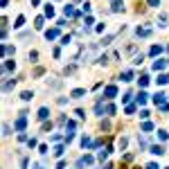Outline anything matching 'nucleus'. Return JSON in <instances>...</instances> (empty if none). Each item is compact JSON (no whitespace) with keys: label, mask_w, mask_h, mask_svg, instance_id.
<instances>
[{"label":"nucleus","mask_w":169,"mask_h":169,"mask_svg":"<svg viewBox=\"0 0 169 169\" xmlns=\"http://www.w3.org/2000/svg\"><path fill=\"white\" fill-rule=\"evenodd\" d=\"M25 115H27V113L23 111V113H20V117L16 119V124H14V129H16V131H20V133L25 131V124H27V117H25Z\"/></svg>","instance_id":"1"},{"label":"nucleus","mask_w":169,"mask_h":169,"mask_svg":"<svg viewBox=\"0 0 169 169\" xmlns=\"http://www.w3.org/2000/svg\"><path fill=\"white\" fill-rule=\"evenodd\" d=\"M63 14H65L68 18H79V14L75 11V7H72V5H68V7H63Z\"/></svg>","instance_id":"2"},{"label":"nucleus","mask_w":169,"mask_h":169,"mask_svg":"<svg viewBox=\"0 0 169 169\" xmlns=\"http://www.w3.org/2000/svg\"><path fill=\"white\" fill-rule=\"evenodd\" d=\"M115 95H117V88H115V86H106V90H104V97H106V99H113Z\"/></svg>","instance_id":"3"},{"label":"nucleus","mask_w":169,"mask_h":169,"mask_svg":"<svg viewBox=\"0 0 169 169\" xmlns=\"http://www.w3.org/2000/svg\"><path fill=\"white\" fill-rule=\"evenodd\" d=\"M149 151H151L153 156H162V153H165V147H160V144H153Z\"/></svg>","instance_id":"4"},{"label":"nucleus","mask_w":169,"mask_h":169,"mask_svg":"<svg viewBox=\"0 0 169 169\" xmlns=\"http://www.w3.org/2000/svg\"><path fill=\"white\" fill-rule=\"evenodd\" d=\"M56 36H59V27L48 29V32H45V38H48V41H52V38H56Z\"/></svg>","instance_id":"5"},{"label":"nucleus","mask_w":169,"mask_h":169,"mask_svg":"<svg viewBox=\"0 0 169 169\" xmlns=\"http://www.w3.org/2000/svg\"><path fill=\"white\" fill-rule=\"evenodd\" d=\"M153 102H156L158 106H162V104H165V92H156V95H153Z\"/></svg>","instance_id":"6"},{"label":"nucleus","mask_w":169,"mask_h":169,"mask_svg":"<svg viewBox=\"0 0 169 169\" xmlns=\"http://www.w3.org/2000/svg\"><path fill=\"white\" fill-rule=\"evenodd\" d=\"M135 34H138L140 38H144V36H149V34H151V29H149V27H138V29H135Z\"/></svg>","instance_id":"7"},{"label":"nucleus","mask_w":169,"mask_h":169,"mask_svg":"<svg viewBox=\"0 0 169 169\" xmlns=\"http://www.w3.org/2000/svg\"><path fill=\"white\" fill-rule=\"evenodd\" d=\"M48 117H50V111H48V108H45V106H43V108H41V111H38V119H41V122H45V119H48Z\"/></svg>","instance_id":"8"},{"label":"nucleus","mask_w":169,"mask_h":169,"mask_svg":"<svg viewBox=\"0 0 169 169\" xmlns=\"http://www.w3.org/2000/svg\"><path fill=\"white\" fill-rule=\"evenodd\" d=\"M14 68H16V63H14V61H5V70H2V75H7V72H11Z\"/></svg>","instance_id":"9"},{"label":"nucleus","mask_w":169,"mask_h":169,"mask_svg":"<svg viewBox=\"0 0 169 169\" xmlns=\"http://www.w3.org/2000/svg\"><path fill=\"white\" fill-rule=\"evenodd\" d=\"M113 11H124V2L122 0H113Z\"/></svg>","instance_id":"10"},{"label":"nucleus","mask_w":169,"mask_h":169,"mask_svg":"<svg viewBox=\"0 0 169 169\" xmlns=\"http://www.w3.org/2000/svg\"><path fill=\"white\" fill-rule=\"evenodd\" d=\"M84 95H86V90H84V88H77V90H72V97H75V99H81Z\"/></svg>","instance_id":"11"},{"label":"nucleus","mask_w":169,"mask_h":169,"mask_svg":"<svg viewBox=\"0 0 169 169\" xmlns=\"http://www.w3.org/2000/svg\"><path fill=\"white\" fill-rule=\"evenodd\" d=\"M147 97H149V95H147V92H144V90H140V92H138V97H135V99H138V104H144V102H147Z\"/></svg>","instance_id":"12"},{"label":"nucleus","mask_w":169,"mask_h":169,"mask_svg":"<svg viewBox=\"0 0 169 169\" xmlns=\"http://www.w3.org/2000/svg\"><path fill=\"white\" fill-rule=\"evenodd\" d=\"M45 16H48V18H52V16H54V7H52L50 2L45 5Z\"/></svg>","instance_id":"13"},{"label":"nucleus","mask_w":169,"mask_h":169,"mask_svg":"<svg viewBox=\"0 0 169 169\" xmlns=\"http://www.w3.org/2000/svg\"><path fill=\"white\" fill-rule=\"evenodd\" d=\"M122 81H133V72H131V70L122 72Z\"/></svg>","instance_id":"14"},{"label":"nucleus","mask_w":169,"mask_h":169,"mask_svg":"<svg viewBox=\"0 0 169 169\" xmlns=\"http://www.w3.org/2000/svg\"><path fill=\"white\" fill-rule=\"evenodd\" d=\"M158 84H160V86L169 84V75H160V77H158Z\"/></svg>","instance_id":"15"},{"label":"nucleus","mask_w":169,"mask_h":169,"mask_svg":"<svg viewBox=\"0 0 169 169\" xmlns=\"http://www.w3.org/2000/svg\"><path fill=\"white\" fill-rule=\"evenodd\" d=\"M162 68H165V61H162V59H158V61L153 63V70H162Z\"/></svg>","instance_id":"16"},{"label":"nucleus","mask_w":169,"mask_h":169,"mask_svg":"<svg viewBox=\"0 0 169 169\" xmlns=\"http://www.w3.org/2000/svg\"><path fill=\"white\" fill-rule=\"evenodd\" d=\"M160 52H162V48H160V45H153V48H151V56H158Z\"/></svg>","instance_id":"17"},{"label":"nucleus","mask_w":169,"mask_h":169,"mask_svg":"<svg viewBox=\"0 0 169 169\" xmlns=\"http://www.w3.org/2000/svg\"><path fill=\"white\" fill-rule=\"evenodd\" d=\"M144 9H147L144 2H135V11H138V14H144Z\"/></svg>","instance_id":"18"},{"label":"nucleus","mask_w":169,"mask_h":169,"mask_svg":"<svg viewBox=\"0 0 169 169\" xmlns=\"http://www.w3.org/2000/svg\"><path fill=\"white\" fill-rule=\"evenodd\" d=\"M14 86H16V79H14V81H5V92H9Z\"/></svg>","instance_id":"19"},{"label":"nucleus","mask_w":169,"mask_h":169,"mask_svg":"<svg viewBox=\"0 0 169 169\" xmlns=\"http://www.w3.org/2000/svg\"><path fill=\"white\" fill-rule=\"evenodd\" d=\"M32 97H34V95H32V92H29V90H25V92H23V95H20V99H23V102H29V99H32Z\"/></svg>","instance_id":"20"},{"label":"nucleus","mask_w":169,"mask_h":169,"mask_svg":"<svg viewBox=\"0 0 169 169\" xmlns=\"http://www.w3.org/2000/svg\"><path fill=\"white\" fill-rule=\"evenodd\" d=\"M23 23H25V16H18V18H16V25H14V27H23Z\"/></svg>","instance_id":"21"},{"label":"nucleus","mask_w":169,"mask_h":169,"mask_svg":"<svg viewBox=\"0 0 169 169\" xmlns=\"http://www.w3.org/2000/svg\"><path fill=\"white\" fill-rule=\"evenodd\" d=\"M142 131H153V124H151V122H144V124H142Z\"/></svg>","instance_id":"22"},{"label":"nucleus","mask_w":169,"mask_h":169,"mask_svg":"<svg viewBox=\"0 0 169 169\" xmlns=\"http://www.w3.org/2000/svg\"><path fill=\"white\" fill-rule=\"evenodd\" d=\"M104 113H106V115H113V113H115V106H113V104H108V106L104 108Z\"/></svg>","instance_id":"23"},{"label":"nucleus","mask_w":169,"mask_h":169,"mask_svg":"<svg viewBox=\"0 0 169 169\" xmlns=\"http://www.w3.org/2000/svg\"><path fill=\"white\" fill-rule=\"evenodd\" d=\"M34 27H36V29H41V27H43V18H41V16H38L36 20H34Z\"/></svg>","instance_id":"24"},{"label":"nucleus","mask_w":169,"mask_h":169,"mask_svg":"<svg viewBox=\"0 0 169 169\" xmlns=\"http://www.w3.org/2000/svg\"><path fill=\"white\" fill-rule=\"evenodd\" d=\"M158 138H160V140H167V138H169V133H167V131H162V129H160V131H158Z\"/></svg>","instance_id":"25"},{"label":"nucleus","mask_w":169,"mask_h":169,"mask_svg":"<svg viewBox=\"0 0 169 169\" xmlns=\"http://www.w3.org/2000/svg\"><path fill=\"white\" fill-rule=\"evenodd\" d=\"M43 72H45V70H43V68H36V70H34V72H32V77H41V75H43Z\"/></svg>","instance_id":"26"},{"label":"nucleus","mask_w":169,"mask_h":169,"mask_svg":"<svg viewBox=\"0 0 169 169\" xmlns=\"http://www.w3.org/2000/svg\"><path fill=\"white\" fill-rule=\"evenodd\" d=\"M61 153H63V147H61V144H56V147H54V156H61Z\"/></svg>","instance_id":"27"},{"label":"nucleus","mask_w":169,"mask_h":169,"mask_svg":"<svg viewBox=\"0 0 169 169\" xmlns=\"http://www.w3.org/2000/svg\"><path fill=\"white\" fill-rule=\"evenodd\" d=\"M142 59H144V54H138L135 59H133V63H135V65H140V63H142Z\"/></svg>","instance_id":"28"},{"label":"nucleus","mask_w":169,"mask_h":169,"mask_svg":"<svg viewBox=\"0 0 169 169\" xmlns=\"http://www.w3.org/2000/svg\"><path fill=\"white\" fill-rule=\"evenodd\" d=\"M147 84H149V77H147V75H142V77H140V86H147Z\"/></svg>","instance_id":"29"},{"label":"nucleus","mask_w":169,"mask_h":169,"mask_svg":"<svg viewBox=\"0 0 169 169\" xmlns=\"http://www.w3.org/2000/svg\"><path fill=\"white\" fill-rule=\"evenodd\" d=\"M149 2V7H160V0H147Z\"/></svg>","instance_id":"30"},{"label":"nucleus","mask_w":169,"mask_h":169,"mask_svg":"<svg viewBox=\"0 0 169 169\" xmlns=\"http://www.w3.org/2000/svg\"><path fill=\"white\" fill-rule=\"evenodd\" d=\"M88 144H90V140H88V135H84V138H81V147H84V149H86Z\"/></svg>","instance_id":"31"},{"label":"nucleus","mask_w":169,"mask_h":169,"mask_svg":"<svg viewBox=\"0 0 169 169\" xmlns=\"http://www.w3.org/2000/svg\"><path fill=\"white\" fill-rule=\"evenodd\" d=\"M9 133H11V129H9L7 124H5V126H2V135H9Z\"/></svg>","instance_id":"32"},{"label":"nucleus","mask_w":169,"mask_h":169,"mask_svg":"<svg viewBox=\"0 0 169 169\" xmlns=\"http://www.w3.org/2000/svg\"><path fill=\"white\" fill-rule=\"evenodd\" d=\"M111 41H113V36H106V38H102V45H108Z\"/></svg>","instance_id":"33"},{"label":"nucleus","mask_w":169,"mask_h":169,"mask_svg":"<svg viewBox=\"0 0 169 169\" xmlns=\"http://www.w3.org/2000/svg\"><path fill=\"white\" fill-rule=\"evenodd\" d=\"M126 144H129V142H126V138H122V140H119V149H126Z\"/></svg>","instance_id":"34"},{"label":"nucleus","mask_w":169,"mask_h":169,"mask_svg":"<svg viewBox=\"0 0 169 169\" xmlns=\"http://www.w3.org/2000/svg\"><path fill=\"white\" fill-rule=\"evenodd\" d=\"M147 169H160V167H158L156 162H149V165H147Z\"/></svg>","instance_id":"35"},{"label":"nucleus","mask_w":169,"mask_h":169,"mask_svg":"<svg viewBox=\"0 0 169 169\" xmlns=\"http://www.w3.org/2000/svg\"><path fill=\"white\" fill-rule=\"evenodd\" d=\"M160 111H165V113H169V104H162V106H160Z\"/></svg>","instance_id":"36"},{"label":"nucleus","mask_w":169,"mask_h":169,"mask_svg":"<svg viewBox=\"0 0 169 169\" xmlns=\"http://www.w3.org/2000/svg\"><path fill=\"white\" fill-rule=\"evenodd\" d=\"M117 169H129V167H126V165H124V162H122V165H119V167H117Z\"/></svg>","instance_id":"37"},{"label":"nucleus","mask_w":169,"mask_h":169,"mask_svg":"<svg viewBox=\"0 0 169 169\" xmlns=\"http://www.w3.org/2000/svg\"><path fill=\"white\" fill-rule=\"evenodd\" d=\"M34 169H45V167H43V165H36V167H34Z\"/></svg>","instance_id":"38"},{"label":"nucleus","mask_w":169,"mask_h":169,"mask_svg":"<svg viewBox=\"0 0 169 169\" xmlns=\"http://www.w3.org/2000/svg\"><path fill=\"white\" fill-rule=\"evenodd\" d=\"M167 50H169V48H167Z\"/></svg>","instance_id":"39"}]
</instances>
